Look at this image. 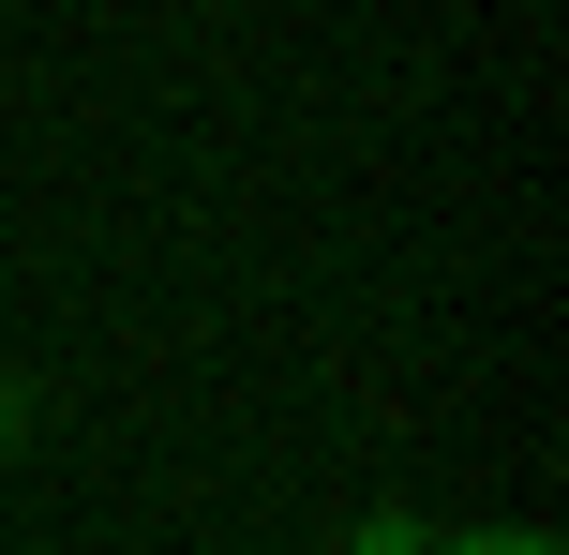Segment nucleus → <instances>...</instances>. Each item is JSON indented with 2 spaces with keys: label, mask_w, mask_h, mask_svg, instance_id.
I'll list each match as a JSON object with an SVG mask.
<instances>
[{
  "label": "nucleus",
  "mask_w": 569,
  "mask_h": 555,
  "mask_svg": "<svg viewBox=\"0 0 569 555\" xmlns=\"http://www.w3.org/2000/svg\"><path fill=\"white\" fill-rule=\"evenodd\" d=\"M345 555H435V526H420V511H360V526H345Z\"/></svg>",
  "instance_id": "f257e3e1"
},
{
  "label": "nucleus",
  "mask_w": 569,
  "mask_h": 555,
  "mask_svg": "<svg viewBox=\"0 0 569 555\" xmlns=\"http://www.w3.org/2000/svg\"><path fill=\"white\" fill-rule=\"evenodd\" d=\"M435 555H569L555 526H465V541H435Z\"/></svg>",
  "instance_id": "f03ea898"
},
{
  "label": "nucleus",
  "mask_w": 569,
  "mask_h": 555,
  "mask_svg": "<svg viewBox=\"0 0 569 555\" xmlns=\"http://www.w3.org/2000/svg\"><path fill=\"white\" fill-rule=\"evenodd\" d=\"M16 436H30V390H16V376H0V450H16Z\"/></svg>",
  "instance_id": "7ed1b4c3"
}]
</instances>
